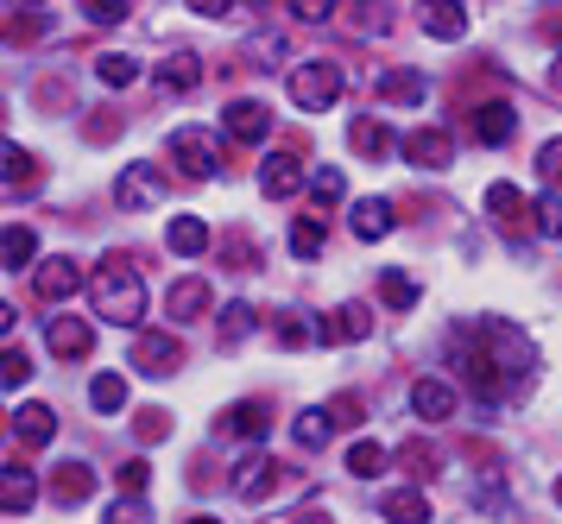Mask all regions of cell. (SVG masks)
<instances>
[{
  "label": "cell",
  "mask_w": 562,
  "mask_h": 524,
  "mask_svg": "<svg viewBox=\"0 0 562 524\" xmlns=\"http://www.w3.org/2000/svg\"><path fill=\"white\" fill-rule=\"evenodd\" d=\"M537 171H543V183H562V140H550L537 152Z\"/></svg>",
  "instance_id": "c3c4849f"
},
{
  "label": "cell",
  "mask_w": 562,
  "mask_h": 524,
  "mask_svg": "<svg viewBox=\"0 0 562 524\" xmlns=\"http://www.w3.org/2000/svg\"><path fill=\"white\" fill-rule=\"evenodd\" d=\"M82 13H89L95 25H121V20L133 13V7H121V0H108V7H82Z\"/></svg>",
  "instance_id": "681fc988"
},
{
  "label": "cell",
  "mask_w": 562,
  "mask_h": 524,
  "mask_svg": "<svg viewBox=\"0 0 562 524\" xmlns=\"http://www.w3.org/2000/svg\"><path fill=\"white\" fill-rule=\"evenodd\" d=\"M26 374H32V360H26L20 348H7V360H0V379H7L13 392H20V386H26Z\"/></svg>",
  "instance_id": "f6af8a7d"
},
{
  "label": "cell",
  "mask_w": 562,
  "mask_h": 524,
  "mask_svg": "<svg viewBox=\"0 0 562 524\" xmlns=\"http://www.w3.org/2000/svg\"><path fill=\"white\" fill-rule=\"evenodd\" d=\"M512 101H481V108H474V140H481V146H506L512 140Z\"/></svg>",
  "instance_id": "ac0fdd59"
},
{
  "label": "cell",
  "mask_w": 562,
  "mask_h": 524,
  "mask_svg": "<svg viewBox=\"0 0 562 524\" xmlns=\"http://www.w3.org/2000/svg\"><path fill=\"white\" fill-rule=\"evenodd\" d=\"M329 430H335L329 411H297L291 436H297V449H323V443H329Z\"/></svg>",
  "instance_id": "484cf974"
},
{
  "label": "cell",
  "mask_w": 562,
  "mask_h": 524,
  "mask_svg": "<svg viewBox=\"0 0 562 524\" xmlns=\"http://www.w3.org/2000/svg\"><path fill=\"white\" fill-rule=\"evenodd\" d=\"M557 505H562V480H557Z\"/></svg>",
  "instance_id": "f5cc1de1"
},
{
  "label": "cell",
  "mask_w": 562,
  "mask_h": 524,
  "mask_svg": "<svg viewBox=\"0 0 562 524\" xmlns=\"http://www.w3.org/2000/svg\"><path fill=\"white\" fill-rule=\"evenodd\" d=\"M165 310H171L178 323H203L209 310H215V291H209L203 278H183V285H171V298H165Z\"/></svg>",
  "instance_id": "30bf717a"
},
{
  "label": "cell",
  "mask_w": 562,
  "mask_h": 524,
  "mask_svg": "<svg viewBox=\"0 0 562 524\" xmlns=\"http://www.w3.org/2000/svg\"><path fill=\"white\" fill-rule=\"evenodd\" d=\"M171 152H178V165L190 177H215L222 171V165H215V140H209L203 126H178V133H171Z\"/></svg>",
  "instance_id": "8992f818"
},
{
  "label": "cell",
  "mask_w": 562,
  "mask_h": 524,
  "mask_svg": "<svg viewBox=\"0 0 562 524\" xmlns=\"http://www.w3.org/2000/svg\"><path fill=\"white\" fill-rule=\"evenodd\" d=\"M146 480H153V468H146V461H121V487H127V500H139V493H146Z\"/></svg>",
  "instance_id": "7dc6e473"
},
{
  "label": "cell",
  "mask_w": 562,
  "mask_h": 524,
  "mask_svg": "<svg viewBox=\"0 0 562 524\" xmlns=\"http://www.w3.org/2000/svg\"><path fill=\"white\" fill-rule=\"evenodd\" d=\"M385 519H392V524H430V500H424L417 487H405V493H392V500H385Z\"/></svg>",
  "instance_id": "d4e9b609"
},
{
  "label": "cell",
  "mask_w": 562,
  "mask_h": 524,
  "mask_svg": "<svg viewBox=\"0 0 562 524\" xmlns=\"http://www.w3.org/2000/svg\"><path fill=\"white\" fill-rule=\"evenodd\" d=\"M89 493H95V468H89V461H64V468L52 475V500L57 505H82Z\"/></svg>",
  "instance_id": "9a60e30c"
},
{
  "label": "cell",
  "mask_w": 562,
  "mask_h": 524,
  "mask_svg": "<svg viewBox=\"0 0 562 524\" xmlns=\"http://www.w3.org/2000/svg\"><path fill=\"white\" fill-rule=\"evenodd\" d=\"M272 487H279V461L266 449H247L234 461V493H240V500H266Z\"/></svg>",
  "instance_id": "277c9868"
},
{
  "label": "cell",
  "mask_w": 562,
  "mask_h": 524,
  "mask_svg": "<svg viewBox=\"0 0 562 524\" xmlns=\"http://www.w3.org/2000/svg\"><path fill=\"white\" fill-rule=\"evenodd\" d=\"M411 411H417L424 424H442V417H456V392H449L442 379H417V386H411Z\"/></svg>",
  "instance_id": "5bb4252c"
},
{
  "label": "cell",
  "mask_w": 562,
  "mask_h": 524,
  "mask_svg": "<svg viewBox=\"0 0 562 524\" xmlns=\"http://www.w3.org/2000/svg\"><path fill=\"white\" fill-rule=\"evenodd\" d=\"M323 241H329V234H323V222H316V215H304V222L291 227V253H297V259H316V253H323Z\"/></svg>",
  "instance_id": "f1b7e54d"
},
{
  "label": "cell",
  "mask_w": 562,
  "mask_h": 524,
  "mask_svg": "<svg viewBox=\"0 0 562 524\" xmlns=\"http://www.w3.org/2000/svg\"><path fill=\"white\" fill-rule=\"evenodd\" d=\"M133 367H139V374H178L183 342L178 335H139V342H133Z\"/></svg>",
  "instance_id": "52a82bcc"
},
{
  "label": "cell",
  "mask_w": 562,
  "mask_h": 524,
  "mask_svg": "<svg viewBox=\"0 0 562 524\" xmlns=\"http://www.w3.org/2000/svg\"><path fill=\"white\" fill-rule=\"evenodd\" d=\"M537 227H543L550 241H562V197H543V202H537Z\"/></svg>",
  "instance_id": "ee69618b"
},
{
  "label": "cell",
  "mask_w": 562,
  "mask_h": 524,
  "mask_svg": "<svg viewBox=\"0 0 562 524\" xmlns=\"http://www.w3.org/2000/svg\"><path fill=\"white\" fill-rule=\"evenodd\" d=\"M247 328H254V303H228V310H222V348H234Z\"/></svg>",
  "instance_id": "74e56055"
},
{
  "label": "cell",
  "mask_w": 562,
  "mask_h": 524,
  "mask_svg": "<svg viewBox=\"0 0 562 524\" xmlns=\"http://www.w3.org/2000/svg\"><path fill=\"white\" fill-rule=\"evenodd\" d=\"M45 342H52L57 360H82V354L95 348V328L82 323V316H52L45 323Z\"/></svg>",
  "instance_id": "9c48e42d"
},
{
  "label": "cell",
  "mask_w": 562,
  "mask_h": 524,
  "mask_svg": "<svg viewBox=\"0 0 562 524\" xmlns=\"http://www.w3.org/2000/svg\"><path fill=\"white\" fill-rule=\"evenodd\" d=\"M341 89H348V76H341V64H329V57L291 70V101H297L304 114H329L335 101H341Z\"/></svg>",
  "instance_id": "3957f363"
},
{
  "label": "cell",
  "mask_w": 562,
  "mask_h": 524,
  "mask_svg": "<svg viewBox=\"0 0 562 524\" xmlns=\"http://www.w3.org/2000/svg\"><path fill=\"white\" fill-rule=\"evenodd\" d=\"M234 140H266L272 133V114H266V101H228V114H222Z\"/></svg>",
  "instance_id": "e0dca14e"
},
{
  "label": "cell",
  "mask_w": 562,
  "mask_h": 524,
  "mask_svg": "<svg viewBox=\"0 0 562 524\" xmlns=\"http://www.w3.org/2000/svg\"><path fill=\"white\" fill-rule=\"evenodd\" d=\"M32 285H38V298L45 303H64V298H77L82 291V272H77V259H45Z\"/></svg>",
  "instance_id": "8fae6325"
},
{
  "label": "cell",
  "mask_w": 562,
  "mask_h": 524,
  "mask_svg": "<svg viewBox=\"0 0 562 524\" xmlns=\"http://www.w3.org/2000/svg\"><path fill=\"white\" fill-rule=\"evenodd\" d=\"M329 417H335V424H367V404H360L355 392H341V399L329 404Z\"/></svg>",
  "instance_id": "bcb514c9"
},
{
  "label": "cell",
  "mask_w": 562,
  "mask_h": 524,
  "mask_svg": "<svg viewBox=\"0 0 562 524\" xmlns=\"http://www.w3.org/2000/svg\"><path fill=\"white\" fill-rule=\"evenodd\" d=\"M32 500H38V480H32V468H20V461H13V468H0V505L20 519V512H32Z\"/></svg>",
  "instance_id": "d6986e66"
},
{
  "label": "cell",
  "mask_w": 562,
  "mask_h": 524,
  "mask_svg": "<svg viewBox=\"0 0 562 524\" xmlns=\"http://www.w3.org/2000/svg\"><path fill=\"white\" fill-rule=\"evenodd\" d=\"M398 468H405L411 480H430L436 475V449L430 443H405V449H398Z\"/></svg>",
  "instance_id": "4dcf8cb0"
},
{
  "label": "cell",
  "mask_w": 562,
  "mask_h": 524,
  "mask_svg": "<svg viewBox=\"0 0 562 524\" xmlns=\"http://www.w3.org/2000/svg\"><path fill=\"white\" fill-rule=\"evenodd\" d=\"M222 430H228V436H247V443H259V436L272 430V411H266V399H240V404H228Z\"/></svg>",
  "instance_id": "2e32d148"
},
{
  "label": "cell",
  "mask_w": 562,
  "mask_h": 524,
  "mask_svg": "<svg viewBox=\"0 0 562 524\" xmlns=\"http://www.w3.org/2000/svg\"><path fill=\"white\" fill-rule=\"evenodd\" d=\"M259 190H266V197H297V190H304V165H297L291 152H272L266 171H259Z\"/></svg>",
  "instance_id": "4fadbf2b"
},
{
  "label": "cell",
  "mask_w": 562,
  "mask_h": 524,
  "mask_svg": "<svg viewBox=\"0 0 562 524\" xmlns=\"http://www.w3.org/2000/svg\"><path fill=\"white\" fill-rule=\"evenodd\" d=\"M0 32H7V45H32V38L45 32V20H38V13H26V7H20V13H7V25H0Z\"/></svg>",
  "instance_id": "d590c367"
},
{
  "label": "cell",
  "mask_w": 562,
  "mask_h": 524,
  "mask_svg": "<svg viewBox=\"0 0 562 524\" xmlns=\"http://www.w3.org/2000/svg\"><path fill=\"white\" fill-rule=\"evenodd\" d=\"M139 443H165V436H171V411H139Z\"/></svg>",
  "instance_id": "60d3db41"
},
{
  "label": "cell",
  "mask_w": 562,
  "mask_h": 524,
  "mask_svg": "<svg viewBox=\"0 0 562 524\" xmlns=\"http://www.w3.org/2000/svg\"><path fill=\"white\" fill-rule=\"evenodd\" d=\"M95 76H102V82H114V89H127V82H139V64H133V57H121V51H108V57H95Z\"/></svg>",
  "instance_id": "83f0119b"
},
{
  "label": "cell",
  "mask_w": 562,
  "mask_h": 524,
  "mask_svg": "<svg viewBox=\"0 0 562 524\" xmlns=\"http://www.w3.org/2000/svg\"><path fill=\"white\" fill-rule=\"evenodd\" d=\"M424 32L449 45V38H461V32H468V13H461V7H424Z\"/></svg>",
  "instance_id": "4316f807"
},
{
  "label": "cell",
  "mask_w": 562,
  "mask_h": 524,
  "mask_svg": "<svg viewBox=\"0 0 562 524\" xmlns=\"http://www.w3.org/2000/svg\"><path fill=\"white\" fill-rule=\"evenodd\" d=\"M348 140H355V146L367 152V158H392V152L405 146V140H392V133H385L380 121H355V133H348Z\"/></svg>",
  "instance_id": "cb8c5ba5"
},
{
  "label": "cell",
  "mask_w": 562,
  "mask_h": 524,
  "mask_svg": "<svg viewBox=\"0 0 562 524\" xmlns=\"http://www.w3.org/2000/svg\"><path fill=\"white\" fill-rule=\"evenodd\" d=\"M486 209H493V222L506 227V234H518V227H525V197H518L512 183H493V190H486Z\"/></svg>",
  "instance_id": "7402d4cb"
},
{
  "label": "cell",
  "mask_w": 562,
  "mask_h": 524,
  "mask_svg": "<svg viewBox=\"0 0 562 524\" xmlns=\"http://www.w3.org/2000/svg\"><path fill=\"white\" fill-rule=\"evenodd\" d=\"M158 82H165V89H190V82H203V64H196V57H171V64L158 70Z\"/></svg>",
  "instance_id": "8d00e7d4"
},
{
  "label": "cell",
  "mask_w": 562,
  "mask_h": 524,
  "mask_svg": "<svg viewBox=\"0 0 562 524\" xmlns=\"http://www.w3.org/2000/svg\"><path fill=\"white\" fill-rule=\"evenodd\" d=\"M13 436H20L26 449H45L57 436V411L52 404H20V411H13Z\"/></svg>",
  "instance_id": "7c38bea8"
},
{
  "label": "cell",
  "mask_w": 562,
  "mask_h": 524,
  "mask_svg": "<svg viewBox=\"0 0 562 524\" xmlns=\"http://www.w3.org/2000/svg\"><path fill=\"white\" fill-rule=\"evenodd\" d=\"M341 190H348V183H341V171H335V165H323V171L310 177V197H316V209H335V202H341Z\"/></svg>",
  "instance_id": "d6a6232c"
},
{
  "label": "cell",
  "mask_w": 562,
  "mask_h": 524,
  "mask_svg": "<svg viewBox=\"0 0 562 524\" xmlns=\"http://www.w3.org/2000/svg\"><path fill=\"white\" fill-rule=\"evenodd\" d=\"M89 291H95V316H102V323L133 328L146 316V278H139V266H133L127 253H108Z\"/></svg>",
  "instance_id": "7a4b0ae2"
},
{
  "label": "cell",
  "mask_w": 562,
  "mask_h": 524,
  "mask_svg": "<svg viewBox=\"0 0 562 524\" xmlns=\"http://www.w3.org/2000/svg\"><path fill=\"white\" fill-rule=\"evenodd\" d=\"M380 96L385 101H424V76H411V70H392L380 82Z\"/></svg>",
  "instance_id": "836d02e7"
},
{
  "label": "cell",
  "mask_w": 562,
  "mask_h": 524,
  "mask_svg": "<svg viewBox=\"0 0 562 524\" xmlns=\"http://www.w3.org/2000/svg\"><path fill=\"white\" fill-rule=\"evenodd\" d=\"M405 165H424V171H442V165H456V140L449 133H436V126H417L405 133Z\"/></svg>",
  "instance_id": "5b68a950"
},
{
  "label": "cell",
  "mask_w": 562,
  "mask_h": 524,
  "mask_svg": "<svg viewBox=\"0 0 562 524\" xmlns=\"http://www.w3.org/2000/svg\"><path fill=\"white\" fill-rule=\"evenodd\" d=\"M7 183H13V190L32 183V152L26 146H7Z\"/></svg>",
  "instance_id": "7bdbcfd3"
},
{
  "label": "cell",
  "mask_w": 562,
  "mask_h": 524,
  "mask_svg": "<svg viewBox=\"0 0 562 524\" xmlns=\"http://www.w3.org/2000/svg\"><path fill=\"white\" fill-rule=\"evenodd\" d=\"M367 328H373V316H367L360 303H341V310H335L329 323H323V342H335V348H341V342H360Z\"/></svg>",
  "instance_id": "44dd1931"
},
{
  "label": "cell",
  "mask_w": 562,
  "mask_h": 524,
  "mask_svg": "<svg viewBox=\"0 0 562 524\" xmlns=\"http://www.w3.org/2000/svg\"><path fill=\"white\" fill-rule=\"evenodd\" d=\"M190 524H215V519H190Z\"/></svg>",
  "instance_id": "db71d44e"
},
{
  "label": "cell",
  "mask_w": 562,
  "mask_h": 524,
  "mask_svg": "<svg viewBox=\"0 0 562 524\" xmlns=\"http://www.w3.org/2000/svg\"><path fill=\"white\" fill-rule=\"evenodd\" d=\"M348 222H355L360 241H385V234H392V202L367 197V202H355V215H348Z\"/></svg>",
  "instance_id": "ffe728a7"
},
{
  "label": "cell",
  "mask_w": 562,
  "mask_h": 524,
  "mask_svg": "<svg viewBox=\"0 0 562 524\" xmlns=\"http://www.w3.org/2000/svg\"><path fill=\"white\" fill-rule=\"evenodd\" d=\"M32 247H38V241H32V227H7V266H26Z\"/></svg>",
  "instance_id": "b9f144b4"
},
{
  "label": "cell",
  "mask_w": 562,
  "mask_h": 524,
  "mask_svg": "<svg viewBox=\"0 0 562 524\" xmlns=\"http://www.w3.org/2000/svg\"><path fill=\"white\" fill-rule=\"evenodd\" d=\"M102 524H153V512H146V500H114L102 512Z\"/></svg>",
  "instance_id": "ab89813d"
},
{
  "label": "cell",
  "mask_w": 562,
  "mask_h": 524,
  "mask_svg": "<svg viewBox=\"0 0 562 524\" xmlns=\"http://www.w3.org/2000/svg\"><path fill=\"white\" fill-rule=\"evenodd\" d=\"M449 342H456V360H461V374H468V386H474V399H486V404L525 399L531 367H537V348L525 342V328L486 316V323H461Z\"/></svg>",
  "instance_id": "6da1fadb"
},
{
  "label": "cell",
  "mask_w": 562,
  "mask_h": 524,
  "mask_svg": "<svg viewBox=\"0 0 562 524\" xmlns=\"http://www.w3.org/2000/svg\"><path fill=\"white\" fill-rule=\"evenodd\" d=\"M550 89H557V96H562V57H557V64H550Z\"/></svg>",
  "instance_id": "f907efd6"
},
{
  "label": "cell",
  "mask_w": 562,
  "mask_h": 524,
  "mask_svg": "<svg viewBox=\"0 0 562 524\" xmlns=\"http://www.w3.org/2000/svg\"><path fill=\"white\" fill-rule=\"evenodd\" d=\"M385 468V449L380 443H355V449H348V475L355 480H373Z\"/></svg>",
  "instance_id": "f546056e"
},
{
  "label": "cell",
  "mask_w": 562,
  "mask_h": 524,
  "mask_svg": "<svg viewBox=\"0 0 562 524\" xmlns=\"http://www.w3.org/2000/svg\"><path fill=\"white\" fill-rule=\"evenodd\" d=\"M380 298L392 303V310H411V303H417V278H405V272H385V278H380Z\"/></svg>",
  "instance_id": "e575fe53"
},
{
  "label": "cell",
  "mask_w": 562,
  "mask_h": 524,
  "mask_svg": "<svg viewBox=\"0 0 562 524\" xmlns=\"http://www.w3.org/2000/svg\"><path fill=\"white\" fill-rule=\"evenodd\" d=\"M310 524H329V519H323V512H310Z\"/></svg>",
  "instance_id": "816d5d0a"
},
{
  "label": "cell",
  "mask_w": 562,
  "mask_h": 524,
  "mask_svg": "<svg viewBox=\"0 0 562 524\" xmlns=\"http://www.w3.org/2000/svg\"><path fill=\"white\" fill-rule=\"evenodd\" d=\"M310 342H323L316 323H304V316H284L279 323V348H310Z\"/></svg>",
  "instance_id": "f35d334b"
},
{
  "label": "cell",
  "mask_w": 562,
  "mask_h": 524,
  "mask_svg": "<svg viewBox=\"0 0 562 524\" xmlns=\"http://www.w3.org/2000/svg\"><path fill=\"white\" fill-rule=\"evenodd\" d=\"M158 197H165V177H158L153 165H127L121 183H114V202H121V209H153Z\"/></svg>",
  "instance_id": "ba28073f"
},
{
  "label": "cell",
  "mask_w": 562,
  "mask_h": 524,
  "mask_svg": "<svg viewBox=\"0 0 562 524\" xmlns=\"http://www.w3.org/2000/svg\"><path fill=\"white\" fill-rule=\"evenodd\" d=\"M89 404H95V411H121V404H127V379L102 374L95 386H89Z\"/></svg>",
  "instance_id": "1f68e13d"
},
{
  "label": "cell",
  "mask_w": 562,
  "mask_h": 524,
  "mask_svg": "<svg viewBox=\"0 0 562 524\" xmlns=\"http://www.w3.org/2000/svg\"><path fill=\"white\" fill-rule=\"evenodd\" d=\"M165 247H171V253H183V259H196V253L209 247V227L196 222V215H178V222L165 227Z\"/></svg>",
  "instance_id": "603a6c76"
}]
</instances>
